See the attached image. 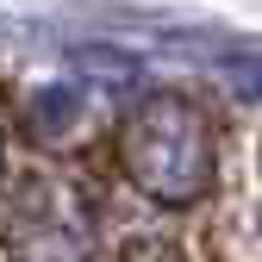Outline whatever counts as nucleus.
<instances>
[{
    "label": "nucleus",
    "mask_w": 262,
    "mask_h": 262,
    "mask_svg": "<svg viewBox=\"0 0 262 262\" xmlns=\"http://www.w3.org/2000/svg\"><path fill=\"white\" fill-rule=\"evenodd\" d=\"M0 262H212V231L144 206L113 150L25 144L0 187Z\"/></svg>",
    "instance_id": "1"
},
{
    "label": "nucleus",
    "mask_w": 262,
    "mask_h": 262,
    "mask_svg": "<svg viewBox=\"0 0 262 262\" xmlns=\"http://www.w3.org/2000/svg\"><path fill=\"white\" fill-rule=\"evenodd\" d=\"M113 169L144 206L206 225L225 193V125L187 88H150L113 119Z\"/></svg>",
    "instance_id": "2"
},
{
    "label": "nucleus",
    "mask_w": 262,
    "mask_h": 262,
    "mask_svg": "<svg viewBox=\"0 0 262 262\" xmlns=\"http://www.w3.org/2000/svg\"><path fill=\"white\" fill-rule=\"evenodd\" d=\"M212 262H262V113L225 131V193L212 206Z\"/></svg>",
    "instance_id": "3"
},
{
    "label": "nucleus",
    "mask_w": 262,
    "mask_h": 262,
    "mask_svg": "<svg viewBox=\"0 0 262 262\" xmlns=\"http://www.w3.org/2000/svg\"><path fill=\"white\" fill-rule=\"evenodd\" d=\"M13 156H19L13 150V106L0 100V187H7V175H13Z\"/></svg>",
    "instance_id": "4"
}]
</instances>
